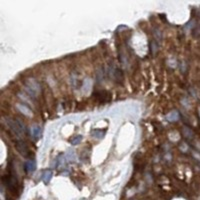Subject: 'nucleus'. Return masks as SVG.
<instances>
[{
  "mask_svg": "<svg viewBox=\"0 0 200 200\" xmlns=\"http://www.w3.org/2000/svg\"><path fill=\"white\" fill-rule=\"evenodd\" d=\"M4 122L8 129L17 137H22L25 133V124L18 118L4 117Z\"/></svg>",
  "mask_w": 200,
  "mask_h": 200,
  "instance_id": "f257e3e1",
  "label": "nucleus"
},
{
  "mask_svg": "<svg viewBox=\"0 0 200 200\" xmlns=\"http://www.w3.org/2000/svg\"><path fill=\"white\" fill-rule=\"evenodd\" d=\"M25 91L29 94L30 97H33V98H36L37 95L41 92V87L40 84H39L37 81L33 78H28V79L25 80Z\"/></svg>",
  "mask_w": 200,
  "mask_h": 200,
  "instance_id": "f03ea898",
  "label": "nucleus"
},
{
  "mask_svg": "<svg viewBox=\"0 0 200 200\" xmlns=\"http://www.w3.org/2000/svg\"><path fill=\"white\" fill-rule=\"evenodd\" d=\"M3 180H4L5 185L7 186V189H9L12 193H15L17 188V179L15 178V176L11 174V173H9V174L4 176Z\"/></svg>",
  "mask_w": 200,
  "mask_h": 200,
  "instance_id": "7ed1b4c3",
  "label": "nucleus"
},
{
  "mask_svg": "<svg viewBox=\"0 0 200 200\" xmlns=\"http://www.w3.org/2000/svg\"><path fill=\"white\" fill-rule=\"evenodd\" d=\"M36 169V162L35 160L29 159L24 162V170L27 173H32Z\"/></svg>",
  "mask_w": 200,
  "mask_h": 200,
  "instance_id": "20e7f679",
  "label": "nucleus"
},
{
  "mask_svg": "<svg viewBox=\"0 0 200 200\" xmlns=\"http://www.w3.org/2000/svg\"><path fill=\"white\" fill-rule=\"evenodd\" d=\"M15 107H16V109L18 110V111L21 112L22 114L26 115V116H31V115H32V111H31V109L28 106H26L25 104L17 103L16 105H15Z\"/></svg>",
  "mask_w": 200,
  "mask_h": 200,
  "instance_id": "39448f33",
  "label": "nucleus"
},
{
  "mask_svg": "<svg viewBox=\"0 0 200 200\" xmlns=\"http://www.w3.org/2000/svg\"><path fill=\"white\" fill-rule=\"evenodd\" d=\"M16 148L18 150V152H19L20 154H22L23 156H27L28 152H29V150H28V147L26 146V144L24 142L22 141H18L16 143Z\"/></svg>",
  "mask_w": 200,
  "mask_h": 200,
  "instance_id": "423d86ee",
  "label": "nucleus"
},
{
  "mask_svg": "<svg viewBox=\"0 0 200 200\" xmlns=\"http://www.w3.org/2000/svg\"><path fill=\"white\" fill-rule=\"evenodd\" d=\"M30 133L33 138H39L41 135V127L39 125H33L30 128Z\"/></svg>",
  "mask_w": 200,
  "mask_h": 200,
  "instance_id": "0eeeda50",
  "label": "nucleus"
},
{
  "mask_svg": "<svg viewBox=\"0 0 200 200\" xmlns=\"http://www.w3.org/2000/svg\"><path fill=\"white\" fill-rule=\"evenodd\" d=\"M52 176H53V172H52V170L47 169V170L44 171L43 173H42L41 179H42V181H43V182L45 183V184H48L50 182V180H51Z\"/></svg>",
  "mask_w": 200,
  "mask_h": 200,
  "instance_id": "6e6552de",
  "label": "nucleus"
},
{
  "mask_svg": "<svg viewBox=\"0 0 200 200\" xmlns=\"http://www.w3.org/2000/svg\"><path fill=\"white\" fill-rule=\"evenodd\" d=\"M96 98L100 100V101H108L109 100V95L108 93H107L106 91H100V92H97L96 93Z\"/></svg>",
  "mask_w": 200,
  "mask_h": 200,
  "instance_id": "1a4fd4ad",
  "label": "nucleus"
},
{
  "mask_svg": "<svg viewBox=\"0 0 200 200\" xmlns=\"http://www.w3.org/2000/svg\"><path fill=\"white\" fill-rule=\"evenodd\" d=\"M66 156H64L63 154L59 155L58 157L56 158V167L57 168H60V167H63L65 165V163H66Z\"/></svg>",
  "mask_w": 200,
  "mask_h": 200,
  "instance_id": "9d476101",
  "label": "nucleus"
},
{
  "mask_svg": "<svg viewBox=\"0 0 200 200\" xmlns=\"http://www.w3.org/2000/svg\"><path fill=\"white\" fill-rule=\"evenodd\" d=\"M159 49V42H157L156 40H152L150 42V50H151V53L152 54H156V52L158 51Z\"/></svg>",
  "mask_w": 200,
  "mask_h": 200,
  "instance_id": "9b49d317",
  "label": "nucleus"
},
{
  "mask_svg": "<svg viewBox=\"0 0 200 200\" xmlns=\"http://www.w3.org/2000/svg\"><path fill=\"white\" fill-rule=\"evenodd\" d=\"M166 119L168 121H177L178 119H179V113H178L177 111L170 112L169 114L166 116Z\"/></svg>",
  "mask_w": 200,
  "mask_h": 200,
  "instance_id": "f8f14e48",
  "label": "nucleus"
},
{
  "mask_svg": "<svg viewBox=\"0 0 200 200\" xmlns=\"http://www.w3.org/2000/svg\"><path fill=\"white\" fill-rule=\"evenodd\" d=\"M104 131L102 130H93V132H92V136H93L94 138L96 139H102L104 137Z\"/></svg>",
  "mask_w": 200,
  "mask_h": 200,
  "instance_id": "ddd939ff",
  "label": "nucleus"
},
{
  "mask_svg": "<svg viewBox=\"0 0 200 200\" xmlns=\"http://www.w3.org/2000/svg\"><path fill=\"white\" fill-rule=\"evenodd\" d=\"M153 36H154V40H156L157 42L161 41L162 34H161V31H160L158 28H155L153 30Z\"/></svg>",
  "mask_w": 200,
  "mask_h": 200,
  "instance_id": "4468645a",
  "label": "nucleus"
},
{
  "mask_svg": "<svg viewBox=\"0 0 200 200\" xmlns=\"http://www.w3.org/2000/svg\"><path fill=\"white\" fill-rule=\"evenodd\" d=\"M65 156H66V159L69 162L74 161V160L76 159V154H75V152L73 151V150H72V151H71V150H69V151H68L67 153H66V155H65Z\"/></svg>",
  "mask_w": 200,
  "mask_h": 200,
  "instance_id": "2eb2a0df",
  "label": "nucleus"
},
{
  "mask_svg": "<svg viewBox=\"0 0 200 200\" xmlns=\"http://www.w3.org/2000/svg\"><path fill=\"white\" fill-rule=\"evenodd\" d=\"M81 140H82V136L77 135V136H75V137H73L72 139H71L70 142H71V144H72V145H77V144L80 143Z\"/></svg>",
  "mask_w": 200,
  "mask_h": 200,
  "instance_id": "dca6fc26",
  "label": "nucleus"
},
{
  "mask_svg": "<svg viewBox=\"0 0 200 200\" xmlns=\"http://www.w3.org/2000/svg\"><path fill=\"white\" fill-rule=\"evenodd\" d=\"M183 133H184V135H185L187 138H191V137H192V135H193L192 131H191L190 129H188L187 127H185V128H184V129H183Z\"/></svg>",
  "mask_w": 200,
  "mask_h": 200,
  "instance_id": "f3484780",
  "label": "nucleus"
},
{
  "mask_svg": "<svg viewBox=\"0 0 200 200\" xmlns=\"http://www.w3.org/2000/svg\"><path fill=\"white\" fill-rule=\"evenodd\" d=\"M194 26V20H192L191 22L187 23V24L185 25V27H184V29L187 30V31H190L191 30V27H193Z\"/></svg>",
  "mask_w": 200,
  "mask_h": 200,
  "instance_id": "a211bd4d",
  "label": "nucleus"
}]
</instances>
